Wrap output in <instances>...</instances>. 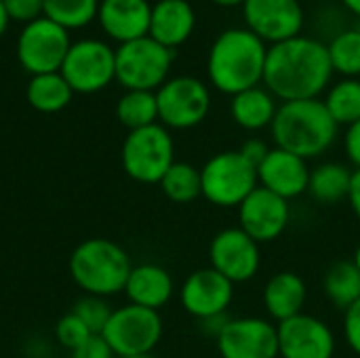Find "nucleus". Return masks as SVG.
Returning a JSON list of instances; mask_svg holds the SVG:
<instances>
[{"label": "nucleus", "instance_id": "nucleus-1", "mask_svg": "<svg viewBox=\"0 0 360 358\" xmlns=\"http://www.w3.org/2000/svg\"><path fill=\"white\" fill-rule=\"evenodd\" d=\"M333 76L329 49L310 36H295L268 49L264 87L283 103L319 99Z\"/></svg>", "mask_w": 360, "mask_h": 358}, {"label": "nucleus", "instance_id": "nucleus-2", "mask_svg": "<svg viewBox=\"0 0 360 358\" xmlns=\"http://www.w3.org/2000/svg\"><path fill=\"white\" fill-rule=\"evenodd\" d=\"M268 46L249 27H228L211 44L207 55V74L211 84L236 95L264 82Z\"/></svg>", "mask_w": 360, "mask_h": 358}, {"label": "nucleus", "instance_id": "nucleus-3", "mask_svg": "<svg viewBox=\"0 0 360 358\" xmlns=\"http://www.w3.org/2000/svg\"><path fill=\"white\" fill-rule=\"evenodd\" d=\"M270 131L276 148L287 150L304 160H312L331 150L338 139L340 124L319 97L278 103Z\"/></svg>", "mask_w": 360, "mask_h": 358}, {"label": "nucleus", "instance_id": "nucleus-4", "mask_svg": "<svg viewBox=\"0 0 360 358\" xmlns=\"http://www.w3.org/2000/svg\"><path fill=\"white\" fill-rule=\"evenodd\" d=\"M131 270L129 253L108 238L82 241L70 255V274L84 295L110 298L124 291Z\"/></svg>", "mask_w": 360, "mask_h": 358}, {"label": "nucleus", "instance_id": "nucleus-5", "mask_svg": "<svg viewBox=\"0 0 360 358\" xmlns=\"http://www.w3.org/2000/svg\"><path fill=\"white\" fill-rule=\"evenodd\" d=\"M200 181L202 196L219 209H238L259 186L257 169L238 150L211 156L200 169Z\"/></svg>", "mask_w": 360, "mask_h": 358}, {"label": "nucleus", "instance_id": "nucleus-6", "mask_svg": "<svg viewBox=\"0 0 360 358\" xmlns=\"http://www.w3.org/2000/svg\"><path fill=\"white\" fill-rule=\"evenodd\" d=\"M122 169L139 184H160L175 162V141L160 122L129 131L122 143Z\"/></svg>", "mask_w": 360, "mask_h": 358}, {"label": "nucleus", "instance_id": "nucleus-7", "mask_svg": "<svg viewBox=\"0 0 360 358\" xmlns=\"http://www.w3.org/2000/svg\"><path fill=\"white\" fill-rule=\"evenodd\" d=\"M173 63V51L150 36L118 44L116 80L127 91H158L167 80Z\"/></svg>", "mask_w": 360, "mask_h": 358}, {"label": "nucleus", "instance_id": "nucleus-8", "mask_svg": "<svg viewBox=\"0 0 360 358\" xmlns=\"http://www.w3.org/2000/svg\"><path fill=\"white\" fill-rule=\"evenodd\" d=\"M101 338L118 358L152 354L162 340V319L156 310L127 304L112 312Z\"/></svg>", "mask_w": 360, "mask_h": 358}, {"label": "nucleus", "instance_id": "nucleus-9", "mask_svg": "<svg viewBox=\"0 0 360 358\" xmlns=\"http://www.w3.org/2000/svg\"><path fill=\"white\" fill-rule=\"evenodd\" d=\"M59 72L74 93L91 95L103 91L116 80V51L103 40L82 38L72 42Z\"/></svg>", "mask_w": 360, "mask_h": 358}, {"label": "nucleus", "instance_id": "nucleus-10", "mask_svg": "<svg viewBox=\"0 0 360 358\" xmlns=\"http://www.w3.org/2000/svg\"><path fill=\"white\" fill-rule=\"evenodd\" d=\"M158 122L167 129L184 131L200 124L211 110L209 87L194 76L169 78L158 91Z\"/></svg>", "mask_w": 360, "mask_h": 358}, {"label": "nucleus", "instance_id": "nucleus-11", "mask_svg": "<svg viewBox=\"0 0 360 358\" xmlns=\"http://www.w3.org/2000/svg\"><path fill=\"white\" fill-rule=\"evenodd\" d=\"M72 46L70 32L40 17L25 23L17 38V59L30 76L59 72Z\"/></svg>", "mask_w": 360, "mask_h": 358}, {"label": "nucleus", "instance_id": "nucleus-12", "mask_svg": "<svg viewBox=\"0 0 360 358\" xmlns=\"http://www.w3.org/2000/svg\"><path fill=\"white\" fill-rule=\"evenodd\" d=\"M209 262L211 268L230 283H247L255 279L262 268V245L238 226L226 228L213 236L209 245Z\"/></svg>", "mask_w": 360, "mask_h": 358}, {"label": "nucleus", "instance_id": "nucleus-13", "mask_svg": "<svg viewBox=\"0 0 360 358\" xmlns=\"http://www.w3.org/2000/svg\"><path fill=\"white\" fill-rule=\"evenodd\" d=\"M215 344L221 358H278L276 323L259 317L230 319Z\"/></svg>", "mask_w": 360, "mask_h": 358}, {"label": "nucleus", "instance_id": "nucleus-14", "mask_svg": "<svg viewBox=\"0 0 360 358\" xmlns=\"http://www.w3.org/2000/svg\"><path fill=\"white\" fill-rule=\"evenodd\" d=\"M281 358H333L335 335L325 321L312 314H297L276 323Z\"/></svg>", "mask_w": 360, "mask_h": 358}, {"label": "nucleus", "instance_id": "nucleus-15", "mask_svg": "<svg viewBox=\"0 0 360 358\" xmlns=\"http://www.w3.org/2000/svg\"><path fill=\"white\" fill-rule=\"evenodd\" d=\"M291 222L289 200L257 186L238 207V228L255 243H272L287 230Z\"/></svg>", "mask_w": 360, "mask_h": 358}, {"label": "nucleus", "instance_id": "nucleus-16", "mask_svg": "<svg viewBox=\"0 0 360 358\" xmlns=\"http://www.w3.org/2000/svg\"><path fill=\"white\" fill-rule=\"evenodd\" d=\"M247 27L264 42H283L302 34L304 8L300 0H245Z\"/></svg>", "mask_w": 360, "mask_h": 358}, {"label": "nucleus", "instance_id": "nucleus-17", "mask_svg": "<svg viewBox=\"0 0 360 358\" xmlns=\"http://www.w3.org/2000/svg\"><path fill=\"white\" fill-rule=\"evenodd\" d=\"M232 300L234 283H230L211 266L192 272L179 289V302L184 310L198 321L228 314Z\"/></svg>", "mask_w": 360, "mask_h": 358}, {"label": "nucleus", "instance_id": "nucleus-18", "mask_svg": "<svg viewBox=\"0 0 360 358\" xmlns=\"http://www.w3.org/2000/svg\"><path fill=\"white\" fill-rule=\"evenodd\" d=\"M310 171L312 169L308 167V160L274 146L257 167V181L272 194L293 200L308 192Z\"/></svg>", "mask_w": 360, "mask_h": 358}, {"label": "nucleus", "instance_id": "nucleus-19", "mask_svg": "<svg viewBox=\"0 0 360 358\" xmlns=\"http://www.w3.org/2000/svg\"><path fill=\"white\" fill-rule=\"evenodd\" d=\"M152 4L148 0H101L97 19L101 30L118 44L150 34Z\"/></svg>", "mask_w": 360, "mask_h": 358}, {"label": "nucleus", "instance_id": "nucleus-20", "mask_svg": "<svg viewBox=\"0 0 360 358\" xmlns=\"http://www.w3.org/2000/svg\"><path fill=\"white\" fill-rule=\"evenodd\" d=\"M196 25V15L190 2L186 0H158L152 4L150 15V38L160 42L162 46L175 51L184 44Z\"/></svg>", "mask_w": 360, "mask_h": 358}, {"label": "nucleus", "instance_id": "nucleus-21", "mask_svg": "<svg viewBox=\"0 0 360 358\" xmlns=\"http://www.w3.org/2000/svg\"><path fill=\"white\" fill-rule=\"evenodd\" d=\"M124 293L129 298V304L158 312L171 302L175 293V283L167 268L158 264H139L133 266L124 285Z\"/></svg>", "mask_w": 360, "mask_h": 358}, {"label": "nucleus", "instance_id": "nucleus-22", "mask_svg": "<svg viewBox=\"0 0 360 358\" xmlns=\"http://www.w3.org/2000/svg\"><path fill=\"white\" fill-rule=\"evenodd\" d=\"M308 287L297 272L283 270L268 279L264 287V308L274 323H283L304 312Z\"/></svg>", "mask_w": 360, "mask_h": 358}, {"label": "nucleus", "instance_id": "nucleus-23", "mask_svg": "<svg viewBox=\"0 0 360 358\" xmlns=\"http://www.w3.org/2000/svg\"><path fill=\"white\" fill-rule=\"evenodd\" d=\"M276 110V97L262 84L232 95L230 103L232 120L245 131H262L266 127H272Z\"/></svg>", "mask_w": 360, "mask_h": 358}, {"label": "nucleus", "instance_id": "nucleus-24", "mask_svg": "<svg viewBox=\"0 0 360 358\" xmlns=\"http://www.w3.org/2000/svg\"><path fill=\"white\" fill-rule=\"evenodd\" d=\"M352 169L342 162H321L310 171L308 194L321 205H338L348 200Z\"/></svg>", "mask_w": 360, "mask_h": 358}, {"label": "nucleus", "instance_id": "nucleus-25", "mask_svg": "<svg viewBox=\"0 0 360 358\" xmlns=\"http://www.w3.org/2000/svg\"><path fill=\"white\" fill-rule=\"evenodd\" d=\"M74 97L72 87L61 76V72L53 74H38L32 76L25 87V99L27 103L42 114H55L70 106Z\"/></svg>", "mask_w": 360, "mask_h": 358}, {"label": "nucleus", "instance_id": "nucleus-26", "mask_svg": "<svg viewBox=\"0 0 360 358\" xmlns=\"http://www.w3.org/2000/svg\"><path fill=\"white\" fill-rule=\"evenodd\" d=\"M325 298L338 308L348 310L354 302L360 300V270L352 260L335 262L323 279Z\"/></svg>", "mask_w": 360, "mask_h": 358}, {"label": "nucleus", "instance_id": "nucleus-27", "mask_svg": "<svg viewBox=\"0 0 360 358\" xmlns=\"http://www.w3.org/2000/svg\"><path fill=\"white\" fill-rule=\"evenodd\" d=\"M116 118L129 131L158 122L156 91H127L116 103Z\"/></svg>", "mask_w": 360, "mask_h": 358}, {"label": "nucleus", "instance_id": "nucleus-28", "mask_svg": "<svg viewBox=\"0 0 360 358\" xmlns=\"http://www.w3.org/2000/svg\"><path fill=\"white\" fill-rule=\"evenodd\" d=\"M325 106L340 127H350L360 120V78H342L329 87Z\"/></svg>", "mask_w": 360, "mask_h": 358}, {"label": "nucleus", "instance_id": "nucleus-29", "mask_svg": "<svg viewBox=\"0 0 360 358\" xmlns=\"http://www.w3.org/2000/svg\"><path fill=\"white\" fill-rule=\"evenodd\" d=\"M162 194L179 205L192 203L198 196H202V181H200V169H196L190 162H173L171 169L160 179Z\"/></svg>", "mask_w": 360, "mask_h": 358}, {"label": "nucleus", "instance_id": "nucleus-30", "mask_svg": "<svg viewBox=\"0 0 360 358\" xmlns=\"http://www.w3.org/2000/svg\"><path fill=\"white\" fill-rule=\"evenodd\" d=\"M101 0H44V17L63 30H80L97 19Z\"/></svg>", "mask_w": 360, "mask_h": 358}, {"label": "nucleus", "instance_id": "nucleus-31", "mask_svg": "<svg viewBox=\"0 0 360 358\" xmlns=\"http://www.w3.org/2000/svg\"><path fill=\"white\" fill-rule=\"evenodd\" d=\"M329 57L333 72H340L344 78L360 76V30L350 27L340 32L329 44Z\"/></svg>", "mask_w": 360, "mask_h": 358}, {"label": "nucleus", "instance_id": "nucleus-32", "mask_svg": "<svg viewBox=\"0 0 360 358\" xmlns=\"http://www.w3.org/2000/svg\"><path fill=\"white\" fill-rule=\"evenodd\" d=\"M72 312L91 329L93 335H101L110 317H112V308L105 302V298H97V295H84L82 300H78L72 308Z\"/></svg>", "mask_w": 360, "mask_h": 358}, {"label": "nucleus", "instance_id": "nucleus-33", "mask_svg": "<svg viewBox=\"0 0 360 358\" xmlns=\"http://www.w3.org/2000/svg\"><path fill=\"white\" fill-rule=\"evenodd\" d=\"M91 338H93L91 329L74 312L63 314L57 321V325H55V340H57V344L63 346L70 352H74L76 348H80Z\"/></svg>", "mask_w": 360, "mask_h": 358}, {"label": "nucleus", "instance_id": "nucleus-34", "mask_svg": "<svg viewBox=\"0 0 360 358\" xmlns=\"http://www.w3.org/2000/svg\"><path fill=\"white\" fill-rule=\"evenodd\" d=\"M11 21L32 23L44 17V0H2Z\"/></svg>", "mask_w": 360, "mask_h": 358}, {"label": "nucleus", "instance_id": "nucleus-35", "mask_svg": "<svg viewBox=\"0 0 360 358\" xmlns=\"http://www.w3.org/2000/svg\"><path fill=\"white\" fill-rule=\"evenodd\" d=\"M344 340L348 348L360 357V300L344 310Z\"/></svg>", "mask_w": 360, "mask_h": 358}, {"label": "nucleus", "instance_id": "nucleus-36", "mask_svg": "<svg viewBox=\"0 0 360 358\" xmlns=\"http://www.w3.org/2000/svg\"><path fill=\"white\" fill-rule=\"evenodd\" d=\"M72 358H116V354L101 335H93L72 352Z\"/></svg>", "mask_w": 360, "mask_h": 358}, {"label": "nucleus", "instance_id": "nucleus-37", "mask_svg": "<svg viewBox=\"0 0 360 358\" xmlns=\"http://www.w3.org/2000/svg\"><path fill=\"white\" fill-rule=\"evenodd\" d=\"M270 150H272V148H270L264 139H259V137H251V139H247V141L238 148V152H240L255 169L264 162V158L268 156Z\"/></svg>", "mask_w": 360, "mask_h": 358}, {"label": "nucleus", "instance_id": "nucleus-38", "mask_svg": "<svg viewBox=\"0 0 360 358\" xmlns=\"http://www.w3.org/2000/svg\"><path fill=\"white\" fill-rule=\"evenodd\" d=\"M344 150H346L348 160L354 165V169H360V120H356L350 127H346Z\"/></svg>", "mask_w": 360, "mask_h": 358}, {"label": "nucleus", "instance_id": "nucleus-39", "mask_svg": "<svg viewBox=\"0 0 360 358\" xmlns=\"http://www.w3.org/2000/svg\"><path fill=\"white\" fill-rule=\"evenodd\" d=\"M348 203L354 215L360 219V169L352 171V181H350V192H348Z\"/></svg>", "mask_w": 360, "mask_h": 358}, {"label": "nucleus", "instance_id": "nucleus-40", "mask_svg": "<svg viewBox=\"0 0 360 358\" xmlns=\"http://www.w3.org/2000/svg\"><path fill=\"white\" fill-rule=\"evenodd\" d=\"M8 15H6V8H4V4H2V0H0V38H2V34L6 32V27H8Z\"/></svg>", "mask_w": 360, "mask_h": 358}, {"label": "nucleus", "instance_id": "nucleus-41", "mask_svg": "<svg viewBox=\"0 0 360 358\" xmlns=\"http://www.w3.org/2000/svg\"><path fill=\"white\" fill-rule=\"evenodd\" d=\"M342 2H344V6H346L348 11H352V13L360 19V0H342Z\"/></svg>", "mask_w": 360, "mask_h": 358}, {"label": "nucleus", "instance_id": "nucleus-42", "mask_svg": "<svg viewBox=\"0 0 360 358\" xmlns=\"http://www.w3.org/2000/svg\"><path fill=\"white\" fill-rule=\"evenodd\" d=\"M215 4H221V6H236V4H243L245 0H213Z\"/></svg>", "mask_w": 360, "mask_h": 358}, {"label": "nucleus", "instance_id": "nucleus-43", "mask_svg": "<svg viewBox=\"0 0 360 358\" xmlns=\"http://www.w3.org/2000/svg\"><path fill=\"white\" fill-rule=\"evenodd\" d=\"M352 262L356 264V268L360 270V243L356 245V249H354V257H352Z\"/></svg>", "mask_w": 360, "mask_h": 358}, {"label": "nucleus", "instance_id": "nucleus-44", "mask_svg": "<svg viewBox=\"0 0 360 358\" xmlns=\"http://www.w3.org/2000/svg\"><path fill=\"white\" fill-rule=\"evenodd\" d=\"M124 358H154L152 354H141V357H124Z\"/></svg>", "mask_w": 360, "mask_h": 358}, {"label": "nucleus", "instance_id": "nucleus-45", "mask_svg": "<svg viewBox=\"0 0 360 358\" xmlns=\"http://www.w3.org/2000/svg\"><path fill=\"white\" fill-rule=\"evenodd\" d=\"M359 30H360V21H359Z\"/></svg>", "mask_w": 360, "mask_h": 358}, {"label": "nucleus", "instance_id": "nucleus-46", "mask_svg": "<svg viewBox=\"0 0 360 358\" xmlns=\"http://www.w3.org/2000/svg\"><path fill=\"white\" fill-rule=\"evenodd\" d=\"M186 2H190V0H186Z\"/></svg>", "mask_w": 360, "mask_h": 358}]
</instances>
